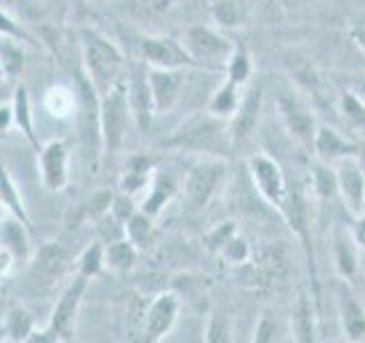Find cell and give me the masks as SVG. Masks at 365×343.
I'll list each match as a JSON object with an SVG mask.
<instances>
[{
	"label": "cell",
	"instance_id": "6da1fadb",
	"mask_svg": "<svg viewBox=\"0 0 365 343\" xmlns=\"http://www.w3.org/2000/svg\"><path fill=\"white\" fill-rule=\"evenodd\" d=\"M163 146L174 149L180 154L192 156H220L226 158L228 151H233L231 131H228V121L215 117L212 112H194L187 119H182Z\"/></svg>",
	"mask_w": 365,
	"mask_h": 343
},
{
	"label": "cell",
	"instance_id": "7a4b0ae2",
	"mask_svg": "<svg viewBox=\"0 0 365 343\" xmlns=\"http://www.w3.org/2000/svg\"><path fill=\"white\" fill-rule=\"evenodd\" d=\"M80 55H83L85 74L98 89V94H106L114 83H119L125 76L128 60H125L123 51L106 32L94 26L80 28Z\"/></svg>",
	"mask_w": 365,
	"mask_h": 343
},
{
	"label": "cell",
	"instance_id": "3957f363",
	"mask_svg": "<svg viewBox=\"0 0 365 343\" xmlns=\"http://www.w3.org/2000/svg\"><path fill=\"white\" fill-rule=\"evenodd\" d=\"M73 99H76V126H78V142L83 149L87 165L96 172L103 158V135H101V94L94 83L80 66L73 74Z\"/></svg>",
	"mask_w": 365,
	"mask_h": 343
},
{
	"label": "cell",
	"instance_id": "277c9868",
	"mask_svg": "<svg viewBox=\"0 0 365 343\" xmlns=\"http://www.w3.org/2000/svg\"><path fill=\"white\" fill-rule=\"evenodd\" d=\"M89 279L83 274H73V279H68L64 291L57 297V302L51 312L48 323L43 329H34L28 343H66L76 339V323L80 307H83L85 293H87Z\"/></svg>",
	"mask_w": 365,
	"mask_h": 343
},
{
	"label": "cell",
	"instance_id": "5b68a950",
	"mask_svg": "<svg viewBox=\"0 0 365 343\" xmlns=\"http://www.w3.org/2000/svg\"><path fill=\"white\" fill-rule=\"evenodd\" d=\"M226 158L220 156H197L180 183V194L190 213H201L215 202L226 183Z\"/></svg>",
	"mask_w": 365,
	"mask_h": 343
},
{
	"label": "cell",
	"instance_id": "8992f818",
	"mask_svg": "<svg viewBox=\"0 0 365 343\" xmlns=\"http://www.w3.org/2000/svg\"><path fill=\"white\" fill-rule=\"evenodd\" d=\"M130 126H135L128 89H125V76L114 83L106 94H101V135H103V156H117Z\"/></svg>",
	"mask_w": 365,
	"mask_h": 343
},
{
	"label": "cell",
	"instance_id": "52a82bcc",
	"mask_svg": "<svg viewBox=\"0 0 365 343\" xmlns=\"http://www.w3.org/2000/svg\"><path fill=\"white\" fill-rule=\"evenodd\" d=\"M306 186L299 181L288 179V192H285L283 206L279 209L281 217L288 227L292 229V234L302 243V249L308 259V268H311L313 277V300L317 304L319 300V286H317V268H315V247H313V236H311V215H308V197H306Z\"/></svg>",
	"mask_w": 365,
	"mask_h": 343
},
{
	"label": "cell",
	"instance_id": "ba28073f",
	"mask_svg": "<svg viewBox=\"0 0 365 343\" xmlns=\"http://www.w3.org/2000/svg\"><path fill=\"white\" fill-rule=\"evenodd\" d=\"M180 41L192 55L197 69H203V71H222V74L235 46V41H231L226 34L210 26H190L182 32Z\"/></svg>",
	"mask_w": 365,
	"mask_h": 343
},
{
	"label": "cell",
	"instance_id": "9c48e42d",
	"mask_svg": "<svg viewBox=\"0 0 365 343\" xmlns=\"http://www.w3.org/2000/svg\"><path fill=\"white\" fill-rule=\"evenodd\" d=\"M277 112H279V119L283 124L285 133H288L302 149L311 151L317 126H319L317 114L311 103H308L299 91L288 89V91H281L279 94Z\"/></svg>",
	"mask_w": 365,
	"mask_h": 343
},
{
	"label": "cell",
	"instance_id": "30bf717a",
	"mask_svg": "<svg viewBox=\"0 0 365 343\" xmlns=\"http://www.w3.org/2000/svg\"><path fill=\"white\" fill-rule=\"evenodd\" d=\"M247 172L260 199L279 213L285 192H288V177H285L279 160L272 158L269 154H251L247 158Z\"/></svg>",
	"mask_w": 365,
	"mask_h": 343
},
{
	"label": "cell",
	"instance_id": "8fae6325",
	"mask_svg": "<svg viewBox=\"0 0 365 343\" xmlns=\"http://www.w3.org/2000/svg\"><path fill=\"white\" fill-rule=\"evenodd\" d=\"M125 89H128V103L135 119V129L146 133L155 119L151 87H148V64L142 60H133L125 66Z\"/></svg>",
	"mask_w": 365,
	"mask_h": 343
},
{
	"label": "cell",
	"instance_id": "7c38bea8",
	"mask_svg": "<svg viewBox=\"0 0 365 343\" xmlns=\"http://www.w3.org/2000/svg\"><path fill=\"white\" fill-rule=\"evenodd\" d=\"M73 266L76 263H73L71 252H68L62 243H57V240H51V243L39 245L37 254L32 257L30 279L34 284H39L41 289H51V286H55V282L66 277L71 270L76 274Z\"/></svg>",
	"mask_w": 365,
	"mask_h": 343
},
{
	"label": "cell",
	"instance_id": "4fadbf2b",
	"mask_svg": "<svg viewBox=\"0 0 365 343\" xmlns=\"http://www.w3.org/2000/svg\"><path fill=\"white\" fill-rule=\"evenodd\" d=\"M140 57L158 69H197L182 41L169 34H144L140 39Z\"/></svg>",
	"mask_w": 365,
	"mask_h": 343
},
{
	"label": "cell",
	"instance_id": "5bb4252c",
	"mask_svg": "<svg viewBox=\"0 0 365 343\" xmlns=\"http://www.w3.org/2000/svg\"><path fill=\"white\" fill-rule=\"evenodd\" d=\"M178 314H180V297H178V293L176 291L158 293L153 300L146 304L142 341L158 343V341L167 339V334L176 325Z\"/></svg>",
	"mask_w": 365,
	"mask_h": 343
},
{
	"label": "cell",
	"instance_id": "9a60e30c",
	"mask_svg": "<svg viewBox=\"0 0 365 343\" xmlns=\"http://www.w3.org/2000/svg\"><path fill=\"white\" fill-rule=\"evenodd\" d=\"M336 312L342 334L347 341L356 343L365 341V302L359 293L354 291L349 279L338 277L336 282Z\"/></svg>",
	"mask_w": 365,
	"mask_h": 343
},
{
	"label": "cell",
	"instance_id": "2e32d148",
	"mask_svg": "<svg viewBox=\"0 0 365 343\" xmlns=\"http://www.w3.org/2000/svg\"><path fill=\"white\" fill-rule=\"evenodd\" d=\"M336 174V186H338V197L345 204L349 213H361L363 202H365V167L359 156H347L336 160L334 165Z\"/></svg>",
	"mask_w": 365,
	"mask_h": 343
},
{
	"label": "cell",
	"instance_id": "e0dca14e",
	"mask_svg": "<svg viewBox=\"0 0 365 343\" xmlns=\"http://www.w3.org/2000/svg\"><path fill=\"white\" fill-rule=\"evenodd\" d=\"M39 177L48 192H62L68 186V158L71 146L66 140H51L39 146Z\"/></svg>",
	"mask_w": 365,
	"mask_h": 343
},
{
	"label": "cell",
	"instance_id": "ac0fdd59",
	"mask_svg": "<svg viewBox=\"0 0 365 343\" xmlns=\"http://www.w3.org/2000/svg\"><path fill=\"white\" fill-rule=\"evenodd\" d=\"M262 112V87L251 85L242 91V101L235 110V114L228 119V131H231L233 149L247 144L256 135L258 121Z\"/></svg>",
	"mask_w": 365,
	"mask_h": 343
},
{
	"label": "cell",
	"instance_id": "d6986e66",
	"mask_svg": "<svg viewBox=\"0 0 365 343\" xmlns=\"http://www.w3.org/2000/svg\"><path fill=\"white\" fill-rule=\"evenodd\" d=\"M187 69H158L148 66V87H151L153 110L158 114H167L180 99V91L185 87Z\"/></svg>",
	"mask_w": 365,
	"mask_h": 343
},
{
	"label": "cell",
	"instance_id": "ffe728a7",
	"mask_svg": "<svg viewBox=\"0 0 365 343\" xmlns=\"http://www.w3.org/2000/svg\"><path fill=\"white\" fill-rule=\"evenodd\" d=\"M311 154L317 160H322V163L334 165L336 160H340V158L361 156V146L354 140H349L347 135H342L340 131H336L334 126L319 124L317 133H315V140H313Z\"/></svg>",
	"mask_w": 365,
	"mask_h": 343
},
{
	"label": "cell",
	"instance_id": "44dd1931",
	"mask_svg": "<svg viewBox=\"0 0 365 343\" xmlns=\"http://www.w3.org/2000/svg\"><path fill=\"white\" fill-rule=\"evenodd\" d=\"M331 257H334V266L338 277L342 279H354L359 277L361 268V249L354 243V238L349 234V229L345 227H334L331 232Z\"/></svg>",
	"mask_w": 365,
	"mask_h": 343
},
{
	"label": "cell",
	"instance_id": "7402d4cb",
	"mask_svg": "<svg viewBox=\"0 0 365 343\" xmlns=\"http://www.w3.org/2000/svg\"><path fill=\"white\" fill-rule=\"evenodd\" d=\"M290 337L297 343L317 341V304L308 293H299L294 297L290 312Z\"/></svg>",
	"mask_w": 365,
	"mask_h": 343
},
{
	"label": "cell",
	"instance_id": "603a6c76",
	"mask_svg": "<svg viewBox=\"0 0 365 343\" xmlns=\"http://www.w3.org/2000/svg\"><path fill=\"white\" fill-rule=\"evenodd\" d=\"M180 192V186L174 174H169V172H153L151 177V183H148L146 188V197L144 202L140 204V211H144L146 215H151L153 220L163 213L165 206L176 197Z\"/></svg>",
	"mask_w": 365,
	"mask_h": 343
},
{
	"label": "cell",
	"instance_id": "cb8c5ba5",
	"mask_svg": "<svg viewBox=\"0 0 365 343\" xmlns=\"http://www.w3.org/2000/svg\"><path fill=\"white\" fill-rule=\"evenodd\" d=\"M9 103H11V117H14V129L34 146V151H39L41 142L37 137V129H34V114H32V101L28 87L19 83L14 87V94H11Z\"/></svg>",
	"mask_w": 365,
	"mask_h": 343
},
{
	"label": "cell",
	"instance_id": "d4e9b609",
	"mask_svg": "<svg viewBox=\"0 0 365 343\" xmlns=\"http://www.w3.org/2000/svg\"><path fill=\"white\" fill-rule=\"evenodd\" d=\"M0 204L5 206V211L9 215L19 217V220L34 234L32 217H30V213L26 209V202H23V194L19 190V183L14 181V177L9 174V169H7V165L3 163V160H0Z\"/></svg>",
	"mask_w": 365,
	"mask_h": 343
},
{
	"label": "cell",
	"instance_id": "484cf974",
	"mask_svg": "<svg viewBox=\"0 0 365 343\" xmlns=\"http://www.w3.org/2000/svg\"><path fill=\"white\" fill-rule=\"evenodd\" d=\"M153 160L148 156H142V154H135L128 158V163H125V169L119 179V190L128 192V194H137L140 190L148 188V183H151V177H153Z\"/></svg>",
	"mask_w": 365,
	"mask_h": 343
},
{
	"label": "cell",
	"instance_id": "4316f807",
	"mask_svg": "<svg viewBox=\"0 0 365 343\" xmlns=\"http://www.w3.org/2000/svg\"><path fill=\"white\" fill-rule=\"evenodd\" d=\"M242 91H245V87H240L237 83H233V80L224 78L222 83H220V87H217L210 94L205 110L212 112L215 117L228 121L235 114L240 101H242Z\"/></svg>",
	"mask_w": 365,
	"mask_h": 343
},
{
	"label": "cell",
	"instance_id": "83f0119b",
	"mask_svg": "<svg viewBox=\"0 0 365 343\" xmlns=\"http://www.w3.org/2000/svg\"><path fill=\"white\" fill-rule=\"evenodd\" d=\"M30 234H32L30 229L14 215L0 220V243H3V247H7L16 259L30 257V252H32Z\"/></svg>",
	"mask_w": 365,
	"mask_h": 343
},
{
	"label": "cell",
	"instance_id": "f1b7e54d",
	"mask_svg": "<svg viewBox=\"0 0 365 343\" xmlns=\"http://www.w3.org/2000/svg\"><path fill=\"white\" fill-rule=\"evenodd\" d=\"M32 332H34L32 314L26 312L23 307H11L5 314L3 327H0V339L14 341V343H28Z\"/></svg>",
	"mask_w": 365,
	"mask_h": 343
},
{
	"label": "cell",
	"instance_id": "f546056e",
	"mask_svg": "<svg viewBox=\"0 0 365 343\" xmlns=\"http://www.w3.org/2000/svg\"><path fill=\"white\" fill-rule=\"evenodd\" d=\"M26 49H23V41L3 37L0 34V66H3L5 80H16L26 71Z\"/></svg>",
	"mask_w": 365,
	"mask_h": 343
},
{
	"label": "cell",
	"instance_id": "4dcf8cb0",
	"mask_svg": "<svg viewBox=\"0 0 365 343\" xmlns=\"http://www.w3.org/2000/svg\"><path fill=\"white\" fill-rule=\"evenodd\" d=\"M106 268V243L103 240H91L76 257V274H83L87 279L101 277Z\"/></svg>",
	"mask_w": 365,
	"mask_h": 343
},
{
	"label": "cell",
	"instance_id": "1f68e13d",
	"mask_svg": "<svg viewBox=\"0 0 365 343\" xmlns=\"http://www.w3.org/2000/svg\"><path fill=\"white\" fill-rule=\"evenodd\" d=\"M308 186L317 199H334L338 197V186H336V174L334 167L322 160H313L311 163V174H308Z\"/></svg>",
	"mask_w": 365,
	"mask_h": 343
},
{
	"label": "cell",
	"instance_id": "d6a6232c",
	"mask_svg": "<svg viewBox=\"0 0 365 343\" xmlns=\"http://www.w3.org/2000/svg\"><path fill=\"white\" fill-rule=\"evenodd\" d=\"M140 249H137L128 238H119L106 245V266L114 272H128L135 268Z\"/></svg>",
	"mask_w": 365,
	"mask_h": 343
},
{
	"label": "cell",
	"instance_id": "836d02e7",
	"mask_svg": "<svg viewBox=\"0 0 365 343\" xmlns=\"http://www.w3.org/2000/svg\"><path fill=\"white\" fill-rule=\"evenodd\" d=\"M336 108L351 131H359L365 135V99L363 96H359L356 91H342L336 101Z\"/></svg>",
	"mask_w": 365,
	"mask_h": 343
},
{
	"label": "cell",
	"instance_id": "e575fe53",
	"mask_svg": "<svg viewBox=\"0 0 365 343\" xmlns=\"http://www.w3.org/2000/svg\"><path fill=\"white\" fill-rule=\"evenodd\" d=\"M251 76H254V62H251V55L242 44H235L233 53L224 66V78L233 80V83H237L240 87H247Z\"/></svg>",
	"mask_w": 365,
	"mask_h": 343
},
{
	"label": "cell",
	"instance_id": "d590c367",
	"mask_svg": "<svg viewBox=\"0 0 365 343\" xmlns=\"http://www.w3.org/2000/svg\"><path fill=\"white\" fill-rule=\"evenodd\" d=\"M125 238L140 252L146 249L153 243V217L137 209L130 220L125 222Z\"/></svg>",
	"mask_w": 365,
	"mask_h": 343
},
{
	"label": "cell",
	"instance_id": "8d00e7d4",
	"mask_svg": "<svg viewBox=\"0 0 365 343\" xmlns=\"http://www.w3.org/2000/svg\"><path fill=\"white\" fill-rule=\"evenodd\" d=\"M217 257H220L226 266H245V263L251 259V245L245 236H240V232L235 236H231L226 240V243L220 247L217 252Z\"/></svg>",
	"mask_w": 365,
	"mask_h": 343
},
{
	"label": "cell",
	"instance_id": "74e56055",
	"mask_svg": "<svg viewBox=\"0 0 365 343\" xmlns=\"http://www.w3.org/2000/svg\"><path fill=\"white\" fill-rule=\"evenodd\" d=\"M281 334H283V329H281V323L277 320V316H274L272 312H267V309L265 312H260L251 341L254 343H277L283 339Z\"/></svg>",
	"mask_w": 365,
	"mask_h": 343
},
{
	"label": "cell",
	"instance_id": "f35d334b",
	"mask_svg": "<svg viewBox=\"0 0 365 343\" xmlns=\"http://www.w3.org/2000/svg\"><path fill=\"white\" fill-rule=\"evenodd\" d=\"M176 0H130V11L140 21H155L174 7Z\"/></svg>",
	"mask_w": 365,
	"mask_h": 343
},
{
	"label": "cell",
	"instance_id": "ab89813d",
	"mask_svg": "<svg viewBox=\"0 0 365 343\" xmlns=\"http://www.w3.org/2000/svg\"><path fill=\"white\" fill-rule=\"evenodd\" d=\"M112 199H114V192L112 190H98L94 192L91 197L83 204V217L85 220H89L91 224H94L96 220H101L103 215L110 213V206H112Z\"/></svg>",
	"mask_w": 365,
	"mask_h": 343
},
{
	"label": "cell",
	"instance_id": "60d3db41",
	"mask_svg": "<svg viewBox=\"0 0 365 343\" xmlns=\"http://www.w3.org/2000/svg\"><path fill=\"white\" fill-rule=\"evenodd\" d=\"M203 341L205 343H228L233 341V329H231V323H228L226 316H217V314H210L208 316V323H205V329H203Z\"/></svg>",
	"mask_w": 365,
	"mask_h": 343
},
{
	"label": "cell",
	"instance_id": "b9f144b4",
	"mask_svg": "<svg viewBox=\"0 0 365 343\" xmlns=\"http://www.w3.org/2000/svg\"><path fill=\"white\" fill-rule=\"evenodd\" d=\"M237 234V224L235 220H224V222H217L208 234H205L203 238V245L208 252H212V254H217L220 252V247L226 243L228 238Z\"/></svg>",
	"mask_w": 365,
	"mask_h": 343
},
{
	"label": "cell",
	"instance_id": "7bdbcfd3",
	"mask_svg": "<svg viewBox=\"0 0 365 343\" xmlns=\"http://www.w3.org/2000/svg\"><path fill=\"white\" fill-rule=\"evenodd\" d=\"M0 34L3 37H11V39H19L23 44H34L30 34L23 30L21 23L9 14L5 7H0Z\"/></svg>",
	"mask_w": 365,
	"mask_h": 343
},
{
	"label": "cell",
	"instance_id": "ee69618b",
	"mask_svg": "<svg viewBox=\"0 0 365 343\" xmlns=\"http://www.w3.org/2000/svg\"><path fill=\"white\" fill-rule=\"evenodd\" d=\"M137 209H140V206L135 204L133 194L123 192V190L114 192V199H112V206H110V213H112L114 217H117L119 222H123V224L128 222Z\"/></svg>",
	"mask_w": 365,
	"mask_h": 343
},
{
	"label": "cell",
	"instance_id": "f6af8a7d",
	"mask_svg": "<svg viewBox=\"0 0 365 343\" xmlns=\"http://www.w3.org/2000/svg\"><path fill=\"white\" fill-rule=\"evenodd\" d=\"M347 34H349V39L365 53V11H359V14H354L347 21Z\"/></svg>",
	"mask_w": 365,
	"mask_h": 343
},
{
	"label": "cell",
	"instance_id": "bcb514c9",
	"mask_svg": "<svg viewBox=\"0 0 365 343\" xmlns=\"http://www.w3.org/2000/svg\"><path fill=\"white\" fill-rule=\"evenodd\" d=\"M349 234L354 238V243L359 245V249L365 254V211L356 213L354 215V222L349 227Z\"/></svg>",
	"mask_w": 365,
	"mask_h": 343
},
{
	"label": "cell",
	"instance_id": "7dc6e473",
	"mask_svg": "<svg viewBox=\"0 0 365 343\" xmlns=\"http://www.w3.org/2000/svg\"><path fill=\"white\" fill-rule=\"evenodd\" d=\"M14 261H16V257L11 254L7 247L0 245V284H3L9 277L11 268H14Z\"/></svg>",
	"mask_w": 365,
	"mask_h": 343
},
{
	"label": "cell",
	"instance_id": "c3c4849f",
	"mask_svg": "<svg viewBox=\"0 0 365 343\" xmlns=\"http://www.w3.org/2000/svg\"><path fill=\"white\" fill-rule=\"evenodd\" d=\"M14 126V117H11V103H5L0 106V133L9 131Z\"/></svg>",
	"mask_w": 365,
	"mask_h": 343
},
{
	"label": "cell",
	"instance_id": "681fc988",
	"mask_svg": "<svg viewBox=\"0 0 365 343\" xmlns=\"http://www.w3.org/2000/svg\"><path fill=\"white\" fill-rule=\"evenodd\" d=\"M359 274L363 277V286H365V259H361V268H359ZM363 300H365V297H363Z\"/></svg>",
	"mask_w": 365,
	"mask_h": 343
},
{
	"label": "cell",
	"instance_id": "f907efd6",
	"mask_svg": "<svg viewBox=\"0 0 365 343\" xmlns=\"http://www.w3.org/2000/svg\"><path fill=\"white\" fill-rule=\"evenodd\" d=\"M11 0H0V7H5V5H9Z\"/></svg>",
	"mask_w": 365,
	"mask_h": 343
},
{
	"label": "cell",
	"instance_id": "816d5d0a",
	"mask_svg": "<svg viewBox=\"0 0 365 343\" xmlns=\"http://www.w3.org/2000/svg\"><path fill=\"white\" fill-rule=\"evenodd\" d=\"M3 211H5V206H3V204H0V220H3Z\"/></svg>",
	"mask_w": 365,
	"mask_h": 343
},
{
	"label": "cell",
	"instance_id": "f5cc1de1",
	"mask_svg": "<svg viewBox=\"0 0 365 343\" xmlns=\"http://www.w3.org/2000/svg\"><path fill=\"white\" fill-rule=\"evenodd\" d=\"M0 80H5V74H3V66H0Z\"/></svg>",
	"mask_w": 365,
	"mask_h": 343
},
{
	"label": "cell",
	"instance_id": "db71d44e",
	"mask_svg": "<svg viewBox=\"0 0 365 343\" xmlns=\"http://www.w3.org/2000/svg\"><path fill=\"white\" fill-rule=\"evenodd\" d=\"M363 211H365V202H363Z\"/></svg>",
	"mask_w": 365,
	"mask_h": 343
}]
</instances>
